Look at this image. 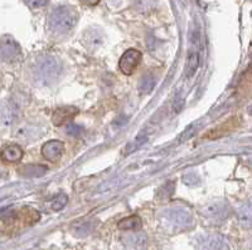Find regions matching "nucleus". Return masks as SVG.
Wrapping results in <instances>:
<instances>
[{"instance_id":"12","label":"nucleus","mask_w":252,"mask_h":250,"mask_svg":"<svg viewBox=\"0 0 252 250\" xmlns=\"http://www.w3.org/2000/svg\"><path fill=\"white\" fill-rule=\"evenodd\" d=\"M155 85V80L152 74H146L144 76L143 80L140 81V84H139V92L141 94H149L150 92L154 89Z\"/></svg>"},{"instance_id":"15","label":"nucleus","mask_w":252,"mask_h":250,"mask_svg":"<svg viewBox=\"0 0 252 250\" xmlns=\"http://www.w3.org/2000/svg\"><path fill=\"white\" fill-rule=\"evenodd\" d=\"M64 132H66L67 136L69 137H80L81 135H82L83 132V128L81 127V126L78 125H75V123H69V125L66 126V130H64Z\"/></svg>"},{"instance_id":"18","label":"nucleus","mask_w":252,"mask_h":250,"mask_svg":"<svg viewBox=\"0 0 252 250\" xmlns=\"http://www.w3.org/2000/svg\"><path fill=\"white\" fill-rule=\"evenodd\" d=\"M27 5L31 9H38L46 5L48 3V0H24Z\"/></svg>"},{"instance_id":"8","label":"nucleus","mask_w":252,"mask_h":250,"mask_svg":"<svg viewBox=\"0 0 252 250\" xmlns=\"http://www.w3.org/2000/svg\"><path fill=\"white\" fill-rule=\"evenodd\" d=\"M204 250H227V243L220 235H208L202 239Z\"/></svg>"},{"instance_id":"3","label":"nucleus","mask_w":252,"mask_h":250,"mask_svg":"<svg viewBox=\"0 0 252 250\" xmlns=\"http://www.w3.org/2000/svg\"><path fill=\"white\" fill-rule=\"evenodd\" d=\"M199 59H201V37H199V33L195 31L190 37V42H189L186 66L187 78H192L194 76L199 67Z\"/></svg>"},{"instance_id":"9","label":"nucleus","mask_w":252,"mask_h":250,"mask_svg":"<svg viewBox=\"0 0 252 250\" xmlns=\"http://www.w3.org/2000/svg\"><path fill=\"white\" fill-rule=\"evenodd\" d=\"M24 152L23 150L17 145H10V146H6L3 151H1V159L3 161L8 162V164H15V162L20 161L22 157H23Z\"/></svg>"},{"instance_id":"20","label":"nucleus","mask_w":252,"mask_h":250,"mask_svg":"<svg viewBox=\"0 0 252 250\" xmlns=\"http://www.w3.org/2000/svg\"><path fill=\"white\" fill-rule=\"evenodd\" d=\"M81 3L87 6H94L100 3V0H81Z\"/></svg>"},{"instance_id":"19","label":"nucleus","mask_w":252,"mask_h":250,"mask_svg":"<svg viewBox=\"0 0 252 250\" xmlns=\"http://www.w3.org/2000/svg\"><path fill=\"white\" fill-rule=\"evenodd\" d=\"M183 106H184V98L182 96H179V94H178V96L175 97L174 103H173V110H174L175 113L181 112L182 108H183Z\"/></svg>"},{"instance_id":"17","label":"nucleus","mask_w":252,"mask_h":250,"mask_svg":"<svg viewBox=\"0 0 252 250\" xmlns=\"http://www.w3.org/2000/svg\"><path fill=\"white\" fill-rule=\"evenodd\" d=\"M195 131H197V127H195V126H189L186 131H184L183 134L179 136V142H186L187 139H189L190 137H193V135L195 134Z\"/></svg>"},{"instance_id":"5","label":"nucleus","mask_w":252,"mask_h":250,"mask_svg":"<svg viewBox=\"0 0 252 250\" xmlns=\"http://www.w3.org/2000/svg\"><path fill=\"white\" fill-rule=\"evenodd\" d=\"M40 152H42V156L48 160V161L57 162L62 157L63 152H64V145H63L62 141L51 139V141H48V142L42 146Z\"/></svg>"},{"instance_id":"16","label":"nucleus","mask_w":252,"mask_h":250,"mask_svg":"<svg viewBox=\"0 0 252 250\" xmlns=\"http://www.w3.org/2000/svg\"><path fill=\"white\" fill-rule=\"evenodd\" d=\"M130 242L127 244L132 248H136V247H143L145 244V236L143 235H135V236H130L129 238Z\"/></svg>"},{"instance_id":"6","label":"nucleus","mask_w":252,"mask_h":250,"mask_svg":"<svg viewBox=\"0 0 252 250\" xmlns=\"http://www.w3.org/2000/svg\"><path fill=\"white\" fill-rule=\"evenodd\" d=\"M78 113L77 107H71V106H66V107H60L57 108L52 116V121L56 126H62L71 121L76 114Z\"/></svg>"},{"instance_id":"14","label":"nucleus","mask_w":252,"mask_h":250,"mask_svg":"<svg viewBox=\"0 0 252 250\" xmlns=\"http://www.w3.org/2000/svg\"><path fill=\"white\" fill-rule=\"evenodd\" d=\"M67 202H68V197H67V195H64V194H60V195H57L56 197H53V200L51 201V209L53 211H60L66 206Z\"/></svg>"},{"instance_id":"13","label":"nucleus","mask_w":252,"mask_h":250,"mask_svg":"<svg viewBox=\"0 0 252 250\" xmlns=\"http://www.w3.org/2000/svg\"><path fill=\"white\" fill-rule=\"evenodd\" d=\"M148 139H149V137H148V135H145V134H140L139 136H136V139H135L131 143H129V145H127L126 154L129 155V154H131V152H134V151L139 150V148H140L141 146H143L144 143L148 141Z\"/></svg>"},{"instance_id":"7","label":"nucleus","mask_w":252,"mask_h":250,"mask_svg":"<svg viewBox=\"0 0 252 250\" xmlns=\"http://www.w3.org/2000/svg\"><path fill=\"white\" fill-rule=\"evenodd\" d=\"M166 218L170 222V224L178 227H187L192 222V216H190V214L186 210H182V209L172 210L168 214Z\"/></svg>"},{"instance_id":"10","label":"nucleus","mask_w":252,"mask_h":250,"mask_svg":"<svg viewBox=\"0 0 252 250\" xmlns=\"http://www.w3.org/2000/svg\"><path fill=\"white\" fill-rule=\"evenodd\" d=\"M47 171H48V167L44 165H27L20 170V173L27 179H37V177L43 176Z\"/></svg>"},{"instance_id":"21","label":"nucleus","mask_w":252,"mask_h":250,"mask_svg":"<svg viewBox=\"0 0 252 250\" xmlns=\"http://www.w3.org/2000/svg\"><path fill=\"white\" fill-rule=\"evenodd\" d=\"M183 1H186V0H183Z\"/></svg>"},{"instance_id":"1","label":"nucleus","mask_w":252,"mask_h":250,"mask_svg":"<svg viewBox=\"0 0 252 250\" xmlns=\"http://www.w3.org/2000/svg\"><path fill=\"white\" fill-rule=\"evenodd\" d=\"M77 23V12L69 6H58L49 15V27L57 34H66Z\"/></svg>"},{"instance_id":"4","label":"nucleus","mask_w":252,"mask_h":250,"mask_svg":"<svg viewBox=\"0 0 252 250\" xmlns=\"http://www.w3.org/2000/svg\"><path fill=\"white\" fill-rule=\"evenodd\" d=\"M141 53L138 49H127L125 53L123 54L120 62H119V67H120V71L123 72L126 76H130V74L134 73L138 68V66L141 62Z\"/></svg>"},{"instance_id":"2","label":"nucleus","mask_w":252,"mask_h":250,"mask_svg":"<svg viewBox=\"0 0 252 250\" xmlns=\"http://www.w3.org/2000/svg\"><path fill=\"white\" fill-rule=\"evenodd\" d=\"M62 74V64L56 57H44L39 60L37 66V77L42 83H53Z\"/></svg>"},{"instance_id":"11","label":"nucleus","mask_w":252,"mask_h":250,"mask_svg":"<svg viewBox=\"0 0 252 250\" xmlns=\"http://www.w3.org/2000/svg\"><path fill=\"white\" fill-rule=\"evenodd\" d=\"M119 229L121 230H132V231H138L140 230L141 226H143V222L139 216L132 215V216H127L125 219L121 220L119 222Z\"/></svg>"}]
</instances>
